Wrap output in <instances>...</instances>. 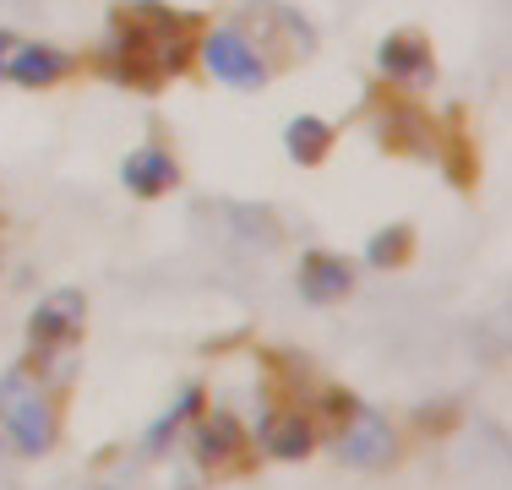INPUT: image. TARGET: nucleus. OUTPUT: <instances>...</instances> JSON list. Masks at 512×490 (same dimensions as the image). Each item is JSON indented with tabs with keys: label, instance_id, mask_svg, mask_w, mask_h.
<instances>
[{
	"label": "nucleus",
	"instance_id": "obj_2",
	"mask_svg": "<svg viewBox=\"0 0 512 490\" xmlns=\"http://www.w3.org/2000/svg\"><path fill=\"white\" fill-rule=\"evenodd\" d=\"M0 425H6V436L17 441L28 458H44V452L55 447V403H50V392L39 387V376H33V360L11 365V371L0 376Z\"/></svg>",
	"mask_w": 512,
	"mask_h": 490
},
{
	"label": "nucleus",
	"instance_id": "obj_3",
	"mask_svg": "<svg viewBox=\"0 0 512 490\" xmlns=\"http://www.w3.org/2000/svg\"><path fill=\"white\" fill-rule=\"evenodd\" d=\"M197 60L207 66V77L224 82V88H235V93H256V88L273 82V60L251 44V33L240 28V22H218V28H207L197 39Z\"/></svg>",
	"mask_w": 512,
	"mask_h": 490
},
{
	"label": "nucleus",
	"instance_id": "obj_8",
	"mask_svg": "<svg viewBox=\"0 0 512 490\" xmlns=\"http://www.w3.org/2000/svg\"><path fill=\"white\" fill-rule=\"evenodd\" d=\"M82 322H88V300H82V289H55L50 300H39L33 316H28V349L33 354H60V343L77 338Z\"/></svg>",
	"mask_w": 512,
	"mask_h": 490
},
{
	"label": "nucleus",
	"instance_id": "obj_6",
	"mask_svg": "<svg viewBox=\"0 0 512 490\" xmlns=\"http://www.w3.org/2000/svg\"><path fill=\"white\" fill-rule=\"evenodd\" d=\"M376 142L387 153H414V158H442V131L414 98H393L387 109H376Z\"/></svg>",
	"mask_w": 512,
	"mask_h": 490
},
{
	"label": "nucleus",
	"instance_id": "obj_10",
	"mask_svg": "<svg viewBox=\"0 0 512 490\" xmlns=\"http://www.w3.org/2000/svg\"><path fill=\"white\" fill-rule=\"evenodd\" d=\"M120 186H126L131 196H142V202L175 191L180 186L175 153H169V147H158V142H142L137 153H126V164H120Z\"/></svg>",
	"mask_w": 512,
	"mask_h": 490
},
{
	"label": "nucleus",
	"instance_id": "obj_12",
	"mask_svg": "<svg viewBox=\"0 0 512 490\" xmlns=\"http://www.w3.org/2000/svg\"><path fill=\"white\" fill-rule=\"evenodd\" d=\"M256 441H262V452L295 463V458H306V452L316 447V425H311V414H267Z\"/></svg>",
	"mask_w": 512,
	"mask_h": 490
},
{
	"label": "nucleus",
	"instance_id": "obj_17",
	"mask_svg": "<svg viewBox=\"0 0 512 490\" xmlns=\"http://www.w3.org/2000/svg\"><path fill=\"white\" fill-rule=\"evenodd\" d=\"M453 403H442V409H436V403H431V409H414V420H420L425 425V431H436V425H453Z\"/></svg>",
	"mask_w": 512,
	"mask_h": 490
},
{
	"label": "nucleus",
	"instance_id": "obj_9",
	"mask_svg": "<svg viewBox=\"0 0 512 490\" xmlns=\"http://www.w3.org/2000/svg\"><path fill=\"white\" fill-rule=\"evenodd\" d=\"M71 71H77V55L60 44H22L17 39V49L6 60V82H17V88H55Z\"/></svg>",
	"mask_w": 512,
	"mask_h": 490
},
{
	"label": "nucleus",
	"instance_id": "obj_18",
	"mask_svg": "<svg viewBox=\"0 0 512 490\" xmlns=\"http://www.w3.org/2000/svg\"><path fill=\"white\" fill-rule=\"evenodd\" d=\"M11 49H17V33L0 28V82H6V60H11Z\"/></svg>",
	"mask_w": 512,
	"mask_h": 490
},
{
	"label": "nucleus",
	"instance_id": "obj_15",
	"mask_svg": "<svg viewBox=\"0 0 512 490\" xmlns=\"http://www.w3.org/2000/svg\"><path fill=\"white\" fill-rule=\"evenodd\" d=\"M409 251H414V229L409 224H387V229H376L371 240H365V267H398V262H409Z\"/></svg>",
	"mask_w": 512,
	"mask_h": 490
},
{
	"label": "nucleus",
	"instance_id": "obj_13",
	"mask_svg": "<svg viewBox=\"0 0 512 490\" xmlns=\"http://www.w3.org/2000/svg\"><path fill=\"white\" fill-rule=\"evenodd\" d=\"M246 436H240V420L235 414H207V420L191 431V452H197L202 469H218V463H235Z\"/></svg>",
	"mask_w": 512,
	"mask_h": 490
},
{
	"label": "nucleus",
	"instance_id": "obj_16",
	"mask_svg": "<svg viewBox=\"0 0 512 490\" xmlns=\"http://www.w3.org/2000/svg\"><path fill=\"white\" fill-rule=\"evenodd\" d=\"M197 414H202V387H186V392L175 398V409H169L164 420H158L153 431H148V452H164V447H169V436H175L180 425H191Z\"/></svg>",
	"mask_w": 512,
	"mask_h": 490
},
{
	"label": "nucleus",
	"instance_id": "obj_7",
	"mask_svg": "<svg viewBox=\"0 0 512 490\" xmlns=\"http://www.w3.org/2000/svg\"><path fill=\"white\" fill-rule=\"evenodd\" d=\"M240 28L251 33V44L262 49L267 60H273V39H289V55H295V60L316 49V28L300 17L295 6H278V0H246V11H240Z\"/></svg>",
	"mask_w": 512,
	"mask_h": 490
},
{
	"label": "nucleus",
	"instance_id": "obj_1",
	"mask_svg": "<svg viewBox=\"0 0 512 490\" xmlns=\"http://www.w3.org/2000/svg\"><path fill=\"white\" fill-rule=\"evenodd\" d=\"M191 60H197V17L164 6V0H126V6H115L99 49H93V66L115 88H131V93H158Z\"/></svg>",
	"mask_w": 512,
	"mask_h": 490
},
{
	"label": "nucleus",
	"instance_id": "obj_4",
	"mask_svg": "<svg viewBox=\"0 0 512 490\" xmlns=\"http://www.w3.org/2000/svg\"><path fill=\"white\" fill-rule=\"evenodd\" d=\"M376 77L398 93L436 88V55H431V44H425V33H414V28L387 33V39L376 44Z\"/></svg>",
	"mask_w": 512,
	"mask_h": 490
},
{
	"label": "nucleus",
	"instance_id": "obj_5",
	"mask_svg": "<svg viewBox=\"0 0 512 490\" xmlns=\"http://www.w3.org/2000/svg\"><path fill=\"white\" fill-rule=\"evenodd\" d=\"M338 458L355 463V469H387V463L398 458L393 420H387L382 409H371V403H355L344 431H338Z\"/></svg>",
	"mask_w": 512,
	"mask_h": 490
},
{
	"label": "nucleus",
	"instance_id": "obj_11",
	"mask_svg": "<svg viewBox=\"0 0 512 490\" xmlns=\"http://www.w3.org/2000/svg\"><path fill=\"white\" fill-rule=\"evenodd\" d=\"M355 289V262L333 251H306L300 256V300L306 305H338Z\"/></svg>",
	"mask_w": 512,
	"mask_h": 490
},
{
	"label": "nucleus",
	"instance_id": "obj_14",
	"mask_svg": "<svg viewBox=\"0 0 512 490\" xmlns=\"http://www.w3.org/2000/svg\"><path fill=\"white\" fill-rule=\"evenodd\" d=\"M333 120H322V115H295L284 126V153H289V164H300V169H311V164H322L327 153H333Z\"/></svg>",
	"mask_w": 512,
	"mask_h": 490
}]
</instances>
